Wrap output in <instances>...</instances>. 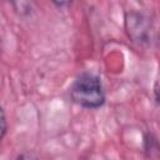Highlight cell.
Wrapping results in <instances>:
<instances>
[{
    "mask_svg": "<svg viewBox=\"0 0 160 160\" xmlns=\"http://www.w3.org/2000/svg\"><path fill=\"white\" fill-rule=\"evenodd\" d=\"M10 5L12 6L14 12L19 18H28L32 14V2L30 1L18 0V1H11Z\"/></svg>",
    "mask_w": 160,
    "mask_h": 160,
    "instance_id": "3",
    "label": "cell"
},
{
    "mask_svg": "<svg viewBox=\"0 0 160 160\" xmlns=\"http://www.w3.org/2000/svg\"><path fill=\"white\" fill-rule=\"evenodd\" d=\"M15 160H39V158L31 151H24V152L19 154L15 158Z\"/></svg>",
    "mask_w": 160,
    "mask_h": 160,
    "instance_id": "6",
    "label": "cell"
},
{
    "mask_svg": "<svg viewBox=\"0 0 160 160\" xmlns=\"http://www.w3.org/2000/svg\"><path fill=\"white\" fill-rule=\"evenodd\" d=\"M124 29L128 38L141 46H149L154 38L152 19L139 10H128L124 14Z\"/></svg>",
    "mask_w": 160,
    "mask_h": 160,
    "instance_id": "2",
    "label": "cell"
},
{
    "mask_svg": "<svg viewBox=\"0 0 160 160\" xmlns=\"http://www.w3.org/2000/svg\"><path fill=\"white\" fill-rule=\"evenodd\" d=\"M52 5H55L56 8L62 9V8L70 6V5H71V1H52Z\"/></svg>",
    "mask_w": 160,
    "mask_h": 160,
    "instance_id": "7",
    "label": "cell"
},
{
    "mask_svg": "<svg viewBox=\"0 0 160 160\" xmlns=\"http://www.w3.org/2000/svg\"><path fill=\"white\" fill-rule=\"evenodd\" d=\"M69 94L74 104L90 110L101 108L106 100L100 76L86 70L76 75Z\"/></svg>",
    "mask_w": 160,
    "mask_h": 160,
    "instance_id": "1",
    "label": "cell"
},
{
    "mask_svg": "<svg viewBox=\"0 0 160 160\" xmlns=\"http://www.w3.org/2000/svg\"><path fill=\"white\" fill-rule=\"evenodd\" d=\"M6 132H8V120L4 108L0 105V141L5 138Z\"/></svg>",
    "mask_w": 160,
    "mask_h": 160,
    "instance_id": "5",
    "label": "cell"
},
{
    "mask_svg": "<svg viewBox=\"0 0 160 160\" xmlns=\"http://www.w3.org/2000/svg\"><path fill=\"white\" fill-rule=\"evenodd\" d=\"M154 96H155V102L159 104V81L158 80L154 84Z\"/></svg>",
    "mask_w": 160,
    "mask_h": 160,
    "instance_id": "8",
    "label": "cell"
},
{
    "mask_svg": "<svg viewBox=\"0 0 160 160\" xmlns=\"http://www.w3.org/2000/svg\"><path fill=\"white\" fill-rule=\"evenodd\" d=\"M152 150L158 151V140L152 132H146L144 135V151L148 156H150Z\"/></svg>",
    "mask_w": 160,
    "mask_h": 160,
    "instance_id": "4",
    "label": "cell"
}]
</instances>
